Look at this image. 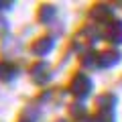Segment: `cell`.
Returning <instances> with one entry per match:
<instances>
[{
  "instance_id": "obj_1",
  "label": "cell",
  "mask_w": 122,
  "mask_h": 122,
  "mask_svg": "<svg viewBox=\"0 0 122 122\" xmlns=\"http://www.w3.org/2000/svg\"><path fill=\"white\" fill-rule=\"evenodd\" d=\"M92 90H94V83L86 73H73V77L69 81L71 96H75L77 100H83V98H87L92 94Z\"/></svg>"
},
{
  "instance_id": "obj_2",
  "label": "cell",
  "mask_w": 122,
  "mask_h": 122,
  "mask_svg": "<svg viewBox=\"0 0 122 122\" xmlns=\"http://www.w3.org/2000/svg\"><path fill=\"white\" fill-rule=\"evenodd\" d=\"M102 37L112 45H122V20H110L106 25Z\"/></svg>"
},
{
  "instance_id": "obj_3",
  "label": "cell",
  "mask_w": 122,
  "mask_h": 122,
  "mask_svg": "<svg viewBox=\"0 0 122 122\" xmlns=\"http://www.w3.org/2000/svg\"><path fill=\"white\" fill-rule=\"evenodd\" d=\"M122 55L116 51V49H106L104 53L98 55V65L100 67H114L116 63H120Z\"/></svg>"
},
{
  "instance_id": "obj_4",
  "label": "cell",
  "mask_w": 122,
  "mask_h": 122,
  "mask_svg": "<svg viewBox=\"0 0 122 122\" xmlns=\"http://www.w3.org/2000/svg\"><path fill=\"white\" fill-rule=\"evenodd\" d=\"M51 49H53V39L51 37H41V39H37L35 43H33L30 51L35 53V55H39V57H45Z\"/></svg>"
},
{
  "instance_id": "obj_5",
  "label": "cell",
  "mask_w": 122,
  "mask_h": 122,
  "mask_svg": "<svg viewBox=\"0 0 122 122\" xmlns=\"http://www.w3.org/2000/svg\"><path fill=\"white\" fill-rule=\"evenodd\" d=\"M49 65L45 63V61H39V63H35V65L30 67V75H33V79H35L37 83H43L49 79Z\"/></svg>"
},
{
  "instance_id": "obj_6",
  "label": "cell",
  "mask_w": 122,
  "mask_h": 122,
  "mask_svg": "<svg viewBox=\"0 0 122 122\" xmlns=\"http://www.w3.org/2000/svg\"><path fill=\"white\" fill-rule=\"evenodd\" d=\"M112 14H114V10L110 8V6H106V4H98V6L92 8V18H96L98 22L112 20Z\"/></svg>"
},
{
  "instance_id": "obj_7",
  "label": "cell",
  "mask_w": 122,
  "mask_h": 122,
  "mask_svg": "<svg viewBox=\"0 0 122 122\" xmlns=\"http://www.w3.org/2000/svg\"><path fill=\"white\" fill-rule=\"evenodd\" d=\"M96 104H98L100 110H114V106H116V96H114V94H102L96 100Z\"/></svg>"
},
{
  "instance_id": "obj_8",
  "label": "cell",
  "mask_w": 122,
  "mask_h": 122,
  "mask_svg": "<svg viewBox=\"0 0 122 122\" xmlns=\"http://www.w3.org/2000/svg\"><path fill=\"white\" fill-rule=\"evenodd\" d=\"M53 16H55V6H51V4H43L39 8V14H37V18L41 22H49Z\"/></svg>"
},
{
  "instance_id": "obj_9",
  "label": "cell",
  "mask_w": 122,
  "mask_h": 122,
  "mask_svg": "<svg viewBox=\"0 0 122 122\" xmlns=\"http://www.w3.org/2000/svg\"><path fill=\"white\" fill-rule=\"evenodd\" d=\"M14 73H16V69H14L12 63H8V61H0V79H12Z\"/></svg>"
},
{
  "instance_id": "obj_10",
  "label": "cell",
  "mask_w": 122,
  "mask_h": 122,
  "mask_svg": "<svg viewBox=\"0 0 122 122\" xmlns=\"http://www.w3.org/2000/svg\"><path fill=\"white\" fill-rule=\"evenodd\" d=\"M98 55L94 51H87V53H83V57H81V65L83 67H92V65H96L98 63Z\"/></svg>"
},
{
  "instance_id": "obj_11",
  "label": "cell",
  "mask_w": 122,
  "mask_h": 122,
  "mask_svg": "<svg viewBox=\"0 0 122 122\" xmlns=\"http://www.w3.org/2000/svg\"><path fill=\"white\" fill-rule=\"evenodd\" d=\"M69 114L73 118H81V116H86V110H83L81 104H71L69 106Z\"/></svg>"
},
{
  "instance_id": "obj_12",
  "label": "cell",
  "mask_w": 122,
  "mask_h": 122,
  "mask_svg": "<svg viewBox=\"0 0 122 122\" xmlns=\"http://www.w3.org/2000/svg\"><path fill=\"white\" fill-rule=\"evenodd\" d=\"M83 122H98V118H87V120H83Z\"/></svg>"
},
{
  "instance_id": "obj_13",
  "label": "cell",
  "mask_w": 122,
  "mask_h": 122,
  "mask_svg": "<svg viewBox=\"0 0 122 122\" xmlns=\"http://www.w3.org/2000/svg\"><path fill=\"white\" fill-rule=\"evenodd\" d=\"M57 122H67V120H57Z\"/></svg>"
},
{
  "instance_id": "obj_14",
  "label": "cell",
  "mask_w": 122,
  "mask_h": 122,
  "mask_svg": "<svg viewBox=\"0 0 122 122\" xmlns=\"http://www.w3.org/2000/svg\"><path fill=\"white\" fill-rule=\"evenodd\" d=\"M20 122H30V120H20Z\"/></svg>"
}]
</instances>
